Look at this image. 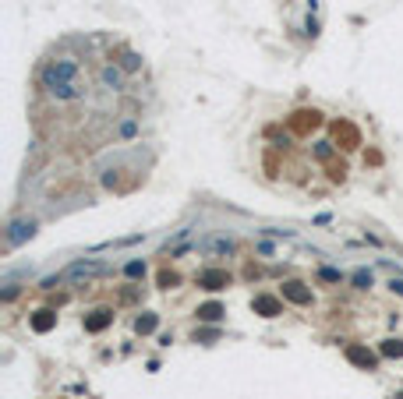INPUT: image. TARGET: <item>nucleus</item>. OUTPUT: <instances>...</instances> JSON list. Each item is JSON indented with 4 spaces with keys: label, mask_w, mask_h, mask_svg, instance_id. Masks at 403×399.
Listing matches in <instances>:
<instances>
[{
    "label": "nucleus",
    "mask_w": 403,
    "mask_h": 399,
    "mask_svg": "<svg viewBox=\"0 0 403 399\" xmlns=\"http://www.w3.org/2000/svg\"><path fill=\"white\" fill-rule=\"evenodd\" d=\"M106 321H110V311H96V318H88V328H92V332H99Z\"/></svg>",
    "instance_id": "nucleus-10"
},
{
    "label": "nucleus",
    "mask_w": 403,
    "mask_h": 399,
    "mask_svg": "<svg viewBox=\"0 0 403 399\" xmlns=\"http://www.w3.org/2000/svg\"><path fill=\"white\" fill-rule=\"evenodd\" d=\"M283 293H287L294 304H308V301H312V293H308V290H301V283H287V286H283Z\"/></svg>",
    "instance_id": "nucleus-5"
},
{
    "label": "nucleus",
    "mask_w": 403,
    "mask_h": 399,
    "mask_svg": "<svg viewBox=\"0 0 403 399\" xmlns=\"http://www.w3.org/2000/svg\"><path fill=\"white\" fill-rule=\"evenodd\" d=\"M124 68H128V71H135V68H138V57H135V53H128V57H124Z\"/></svg>",
    "instance_id": "nucleus-16"
},
{
    "label": "nucleus",
    "mask_w": 403,
    "mask_h": 399,
    "mask_svg": "<svg viewBox=\"0 0 403 399\" xmlns=\"http://www.w3.org/2000/svg\"><path fill=\"white\" fill-rule=\"evenodd\" d=\"M36 234V223L28 219V223H11V234H7V244H21L25 237H32Z\"/></svg>",
    "instance_id": "nucleus-4"
},
{
    "label": "nucleus",
    "mask_w": 403,
    "mask_h": 399,
    "mask_svg": "<svg viewBox=\"0 0 403 399\" xmlns=\"http://www.w3.org/2000/svg\"><path fill=\"white\" fill-rule=\"evenodd\" d=\"M106 272V265L103 261H75V265H68V272H60L64 279H92V276H103Z\"/></svg>",
    "instance_id": "nucleus-2"
},
{
    "label": "nucleus",
    "mask_w": 403,
    "mask_h": 399,
    "mask_svg": "<svg viewBox=\"0 0 403 399\" xmlns=\"http://www.w3.org/2000/svg\"><path fill=\"white\" fill-rule=\"evenodd\" d=\"M32 325H36V328H39V332H46V328H50V325H53V318H50V311H39V318L32 321Z\"/></svg>",
    "instance_id": "nucleus-12"
},
{
    "label": "nucleus",
    "mask_w": 403,
    "mask_h": 399,
    "mask_svg": "<svg viewBox=\"0 0 403 399\" xmlns=\"http://www.w3.org/2000/svg\"><path fill=\"white\" fill-rule=\"evenodd\" d=\"M389 286H393V293H403V279H400V283H396V279H393V283H389Z\"/></svg>",
    "instance_id": "nucleus-17"
},
{
    "label": "nucleus",
    "mask_w": 403,
    "mask_h": 399,
    "mask_svg": "<svg viewBox=\"0 0 403 399\" xmlns=\"http://www.w3.org/2000/svg\"><path fill=\"white\" fill-rule=\"evenodd\" d=\"M103 81H110V85H117V81H120V75H117V68H106V71H103Z\"/></svg>",
    "instance_id": "nucleus-15"
},
{
    "label": "nucleus",
    "mask_w": 403,
    "mask_h": 399,
    "mask_svg": "<svg viewBox=\"0 0 403 399\" xmlns=\"http://www.w3.org/2000/svg\"><path fill=\"white\" fill-rule=\"evenodd\" d=\"M198 315H202V318H209V321H216L220 315H223V308H220V304H205V308H202Z\"/></svg>",
    "instance_id": "nucleus-11"
},
{
    "label": "nucleus",
    "mask_w": 403,
    "mask_h": 399,
    "mask_svg": "<svg viewBox=\"0 0 403 399\" xmlns=\"http://www.w3.org/2000/svg\"><path fill=\"white\" fill-rule=\"evenodd\" d=\"M258 311H265V315H280V304H276L272 297H258Z\"/></svg>",
    "instance_id": "nucleus-9"
},
{
    "label": "nucleus",
    "mask_w": 403,
    "mask_h": 399,
    "mask_svg": "<svg viewBox=\"0 0 403 399\" xmlns=\"http://www.w3.org/2000/svg\"><path fill=\"white\" fill-rule=\"evenodd\" d=\"M354 283H357V290H368V286H371L375 279H371V272H364V269H357V272H354Z\"/></svg>",
    "instance_id": "nucleus-8"
},
{
    "label": "nucleus",
    "mask_w": 403,
    "mask_h": 399,
    "mask_svg": "<svg viewBox=\"0 0 403 399\" xmlns=\"http://www.w3.org/2000/svg\"><path fill=\"white\" fill-rule=\"evenodd\" d=\"M75 78H78V68H75L71 60H50V64L43 68V75H39L43 88H46L50 95H57V99H78L81 92H85Z\"/></svg>",
    "instance_id": "nucleus-1"
},
{
    "label": "nucleus",
    "mask_w": 403,
    "mask_h": 399,
    "mask_svg": "<svg viewBox=\"0 0 403 399\" xmlns=\"http://www.w3.org/2000/svg\"><path fill=\"white\" fill-rule=\"evenodd\" d=\"M124 272H128L131 279H138V276H145V265H142V261H131V265H128Z\"/></svg>",
    "instance_id": "nucleus-14"
},
{
    "label": "nucleus",
    "mask_w": 403,
    "mask_h": 399,
    "mask_svg": "<svg viewBox=\"0 0 403 399\" xmlns=\"http://www.w3.org/2000/svg\"><path fill=\"white\" fill-rule=\"evenodd\" d=\"M198 283H202V286H209V290H223V286L230 283V276H227V272L209 269V272H202V276H198Z\"/></svg>",
    "instance_id": "nucleus-3"
},
{
    "label": "nucleus",
    "mask_w": 403,
    "mask_h": 399,
    "mask_svg": "<svg viewBox=\"0 0 403 399\" xmlns=\"http://www.w3.org/2000/svg\"><path fill=\"white\" fill-rule=\"evenodd\" d=\"M347 357H350L354 364H364V368H375V357H371L368 350H361V346H350V350H347Z\"/></svg>",
    "instance_id": "nucleus-6"
},
{
    "label": "nucleus",
    "mask_w": 403,
    "mask_h": 399,
    "mask_svg": "<svg viewBox=\"0 0 403 399\" xmlns=\"http://www.w3.org/2000/svg\"><path fill=\"white\" fill-rule=\"evenodd\" d=\"M135 328H138V332H152V328H156V318H152V315H145V318L135 321Z\"/></svg>",
    "instance_id": "nucleus-13"
},
{
    "label": "nucleus",
    "mask_w": 403,
    "mask_h": 399,
    "mask_svg": "<svg viewBox=\"0 0 403 399\" xmlns=\"http://www.w3.org/2000/svg\"><path fill=\"white\" fill-rule=\"evenodd\" d=\"M382 353H386V357H403V343L400 339H386V343H382Z\"/></svg>",
    "instance_id": "nucleus-7"
}]
</instances>
